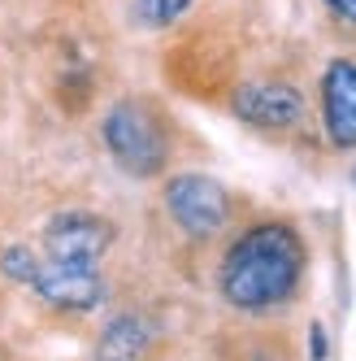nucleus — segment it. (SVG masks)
<instances>
[{"label": "nucleus", "mask_w": 356, "mask_h": 361, "mask_svg": "<svg viewBox=\"0 0 356 361\" xmlns=\"http://www.w3.org/2000/svg\"><path fill=\"white\" fill-rule=\"evenodd\" d=\"M231 114L248 126H257V131H291L304 118V92L278 79L243 83L231 92Z\"/></svg>", "instance_id": "obj_5"}, {"label": "nucleus", "mask_w": 356, "mask_h": 361, "mask_svg": "<svg viewBox=\"0 0 356 361\" xmlns=\"http://www.w3.org/2000/svg\"><path fill=\"white\" fill-rule=\"evenodd\" d=\"M352 183H356V174H352Z\"/></svg>", "instance_id": "obj_13"}, {"label": "nucleus", "mask_w": 356, "mask_h": 361, "mask_svg": "<svg viewBox=\"0 0 356 361\" xmlns=\"http://www.w3.org/2000/svg\"><path fill=\"white\" fill-rule=\"evenodd\" d=\"M109 157L131 178H157L170 161V131L148 100H117L100 122Z\"/></svg>", "instance_id": "obj_2"}, {"label": "nucleus", "mask_w": 356, "mask_h": 361, "mask_svg": "<svg viewBox=\"0 0 356 361\" xmlns=\"http://www.w3.org/2000/svg\"><path fill=\"white\" fill-rule=\"evenodd\" d=\"M165 214L191 240H213L231 222V192L209 174H174L165 183Z\"/></svg>", "instance_id": "obj_3"}, {"label": "nucleus", "mask_w": 356, "mask_h": 361, "mask_svg": "<svg viewBox=\"0 0 356 361\" xmlns=\"http://www.w3.org/2000/svg\"><path fill=\"white\" fill-rule=\"evenodd\" d=\"M31 292L53 305V309H65V314H87L105 300V279H100L96 266H65V262H39L35 270V283Z\"/></svg>", "instance_id": "obj_6"}, {"label": "nucleus", "mask_w": 356, "mask_h": 361, "mask_svg": "<svg viewBox=\"0 0 356 361\" xmlns=\"http://www.w3.org/2000/svg\"><path fill=\"white\" fill-rule=\"evenodd\" d=\"M309 248L291 222H252L226 248L217 266V292L239 314H269L300 292Z\"/></svg>", "instance_id": "obj_1"}, {"label": "nucleus", "mask_w": 356, "mask_h": 361, "mask_svg": "<svg viewBox=\"0 0 356 361\" xmlns=\"http://www.w3.org/2000/svg\"><path fill=\"white\" fill-rule=\"evenodd\" d=\"M152 340H157V326H152L144 314H117V318H109L105 331H100L96 361H144Z\"/></svg>", "instance_id": "obj_8"}, {"label": "nucleus", "mask_w": 356, "mask_h": 361, "mask_svg": "<svg viewBox=\"0 0 356 361\" xmlns=\"http://www.w3.org/2000/svg\"><path fill=\"white\" fill-rule=\"evenodd\" d=\"M191 9V0H139V18L148 27H170Z\"/></svg>", "instance_id": "obj_10"}, {"label": "nucleus", "mask_w": 356, "mask_h": 361, "mask_svg": "<svg viewBox=\"0 0 356 361\" xmlns=\"http://www.w3.org/2000/svg\"><path fill=\"white\" fill-rule=\"evenodd\" d=\"M309 361H330V340L322 322H309Z\"/></svg>", "instance_id": "obj_11"}, {"label": "nucleus", "mask_w": 356, "mask_h": 361, "mask_svg": "<svg viewBox=\"0 0 356 361\" xmlns=\"http://www.w3.org/2000/svg\"><path fill=\"white\" fill-rule=\"evenodd\" d=\"M322 131L330 148H356V61L330 57L322 70Z\"/></svg>", "instance_id": "obj_7"}, {"label": "nucleus", "mask_w": 356, "mask_h": 361, "mask_svg": "<svg viewBox=\"0 0 356 361\" xmlns=\"http://www.w3.org/2000/svg\"><path fill=\"white\" fill-rule=\"evenodd\" d=\"M44 248L53 262H65V266H96L100 257L113 248V222L100 218V214H87V209H65V214H53L44 226Z\"/></svg>", "instance_id": "obj_4"}, {"label": "nucleus", "mask_w": 356, "mask_h": 361, "mask_svg": "<svg viewBox=\"0 0 356 361\" xmlns=\"http://www.w3.org/2000/svg\"><path fill=\"white\" fill-rule=\"evenodd\" d=\"M326 9L339 22H348V27H356V0H326Z\"/></svg>", "instance_id": "obj_12"}, {"label": "nucleus", "mask_w": 356, "mask_h": 361, "mask_svg": "<svg viewBox=\"0 0 356 361\" xmlns=\"http://www.w3.org/2000/svg\"><path fill=\"white\" fill-rule=\"evenodd\" d=\"M35 270H39V257H35L31 248L9 244L5 252H0V274H5L9 283H18V288H31V283H35Z\"/></svg>", "instance_id": "obj_9"}]
</instances>
